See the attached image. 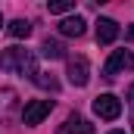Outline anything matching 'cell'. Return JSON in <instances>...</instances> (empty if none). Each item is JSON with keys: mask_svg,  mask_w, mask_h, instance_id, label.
I'll return each instance as SVG.
<instances>
[{"mask_svg": "<svg viewBox=\"0 0 134 134\" xmlns=\"http://www.w3.org/2000/svg\"><path fill=\"white\" fill-rule=\"evenodd\" d=\"M0 69L16 72V75H28L34 81V75H37V59H34L31 50H25V47H6V50H0Z\"/></svg>", "mask_w": 134, "mask_h": 134, "instance_id": "1", "label": "cell"}, {"mask_svg": "<svg viewBox=\"0 0 134 134\" xmlns=\"http://www.w3.org/2000/svg\"><path fill=\"white\" fill-rule=\"evenodd\" d=\"M125 69H134V53L131 50H112V56H109L106 66H103V78H115V75L125 72Z\"/></svg>", "mask_w": 134, "mask_h": 134, "instance_id": "2", "label": "cell"}, {"mask_svg": "<svg viewBox=\"0 0 134 134\" xmlns=\"http://www.w3.org/2000/svg\"><path fill=\"white\" fill-rule=\"evenodd\" d=\"M94 112L106 119V122H112V119H119L122 115V100L115 97V94H100L97 100H94Z\"/></svg>", "mask_w": 134, "mask_h": 134, "instance_id": "3", "label": "cell"}, {"mask_svg": "<svg viewBox=\"0 0 134 134\" xmlns=\"http://www.w3.org/2000/svg\"><path fill=\"white\" fill-rule=\"evenodd\" d=\"M50 109H53V100H31V103H25V109H22V122L25 125H41L50 115Z\"/></svg>", "mask_w": 134, "mask_h": 134, "instance_id": "4", "label": "cell"}, {"mask_svg": "<svg viewBox=\"0 0 134 134\" xmlns=\"http://www.w3.org/2000/svg\"><path fill=\"white\" fill-rule=\"evenodd\" d=\"M69 81L75 87H84L91 81V63H87V56H69Z\"/></svg>", "mask_w": 134, "mask_h": 134, "instance_id": "5", "label": "cell"}, {"mask_svg": "<svg viewBox=\"0 0 134 134\" xmlns=\"http://www.w3.org/2000/svg\"><path fill=\"white\" fill-rule=\"evenodd\" d=\"M16 112H19V94H16L13 87H3V91H0V122L13 119Z\"/></svg>", "mask_w": 134, "mask_h": 134, "instance_id": "6", "label": "cell"}, {"mask_svg": "<svg viewBox=\"0 0 134 134\" xmlns=\"http://www.w3.org/2000/svg\"><path fill=\"white\" fill-rule=\"evenodd\" d=\"M119 37V22L115 19H97V44H112Z\"/></svg>", "mask_w": 134, "mask_h": 134, "instance_id": "7", "label": "cell"}, {"mask_svg": "<svg viewBox=\"0 0 134 134\" xmlns=\"http://www.w3.org/2000/svg\"><path fill=\"white\" fill-rule=\"evenodd\" d=\"M84 28H87V22H84L81 16H69V19L59 22V34H66V37H81Z\"/></svg>", "mask_w": 134, "mask_h": 134, "instance_id": "8", "label": "cell"}, {"mask_svg": "<svg viewBox=\"0 0 134 134\" xmlns=\"http://www.w3.org/2000/svg\"><path fill=\"white\" fill-rule=\"evenodd\" d=\"M63 131L66 134H94V125H91L87 119H81V115H69Z\"/></svg>", "mask_w": 134, "mask_h": 134, "instance_id": "9", "label": "cell"}, {"mask_svg": "<svg viewBox=\"0 0 134 134\" xmlns=\"http://www.w3.org/2000/svg\"><path fill=\"white\" fill-rule=\"evenodd\" d=\"M6 31H9V37L22 41V37H28V34H31V22H28V19H13V22L6 25Z\"/></svg>", "mask_w": 134, "mask_h": 134, "instance_id": "10", "label": "cell"}, {"mask_svg": "<svg viewBox=\"0 0 134 134\" xmlns=\"http://www.w3.org/2000/svg\"><path fill=\"white\" fill-rule=\"evenodd\" d=\"M41 53H44L47 59H63V56H66V47H63L59 41H50V37H47V41L41 44Z\"/></svg>", "mask_w": 134, "mask_h": 134, "instance_id": "11", "label": "cell"}, {"mask_svg": "<svg viewBox=\"0 0 134 134\" xmlns=\"http://www.w3.org/2000/svg\"><path fill=\"white\" fill-rule=\"evenodd\" d=\"M47 9H50V16H63V13L75 9V0H53V3H47Z\"/></svg>", "mask_w": 134, "mask_h": 134, "instance_id": "12", "label": "cell"}, {"mask_svg": "<svg viewBox=\"0 0 134 134\" xmlns=\"http://www.w3.org/2000/svg\"><path fill=\"white\" fill-rule=\"evenodd\" d=\"M34 84H41V87H50V91H56V78H47V72H37V75H34Z\"/></svg>", "mask_w": 134, "mask_h": 134, "instance_id": "13", "label": "cell"}, {"mask_svg": "<svg viewBox=\"0 0 134 134\" xmlns=\"http://www.w3.org/2000/svg\"><path fill=\"white\" fill-rule=\"evenodd\" d=\"M128 103H131V106H134V84H131V87H128Z\"/></svg>", "mask_w": 134, "mask_h": 134, "instance_id": "14", "label": "cell"}, {"mask_svg": "<svg viewBox=\"0 0 134 134\" xmlns=\"http://www.w3.org/2000/svg\"><path fill=\"white\" fill-rule=\"evenodd\" d=\"M125 37H128V41H134V25L128 28V31H125Z\"/></svg>", "mask_w": 134, "mask_h": 134, "instance_id": "15", "label": "cell"}, {"mask_svg": "<svg viewBox=\"0 0 134 134\" xmlns=\"http://www.w3.org/2000/svg\"><path fill=\"white\" fill-rule=\"evenodd\" d=\"M109 134H125V131H109Z\"/></svg>", "mask_w": 134, "mask_h": 134, "instance_id": "16", "label": "cell"}, {"mask_svg": "<svg viewBox=\"0 0 134 134\" xmlns=\"http://www.w3.org/2000/svg\"><path fill=\"white\" fill-rule=\"evenodd\" d=\"M0 28H3V16H0Z\"/></svg>", "mask_w": 134, "mask_h": 134, "instance_id": "17", "label": "cell"}]
</instances>
